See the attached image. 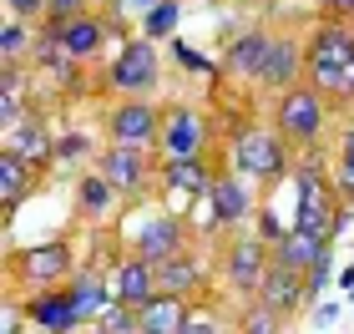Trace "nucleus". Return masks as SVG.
Instances as JSON below:
<instances>
[{
    "label": "nucleus",
    "instance_id": "a878e982",
    "mask_svg": "<svg viewBox=\"0 0 354 334\" xmlns=\"http://www.w3.org/2000/svg\"><path fill=\"white\" fill-rule=\"evenodd\" d=\"M26 46H36L30 26L21 21V15H6V26H0V56H6V61H21Z\"/></svg>",
    "mask_w": 354,
    "mask_h": 334
},
{
    "label": "nucleus",
    "instance_id": "a19ab883",
    "mask_svg": "<svg viewBox=\"0 0 354 334\" xmlns=\"http://www.w3.org/2000/svg\"><path fill=\"white\" fill-rule=\"evenodd\" d=\"M238 6H248V0H238Z\"/></svg>",
    "mask_w": 354,
    "mask_h": 334
},
{
    "label": "nucleus",
    "instance_id": "4be33fe9",
    "mask_svg": "<svg viewBox=\"0 0 354 334\" xmlns=\"http://www.w3.org/2000/svg\"><path fill=\"white\" fill-rule=\"evenodd\" d=\"M6 147H10V152H21L30 167H41V163H51V157H56L51 127H41V122H21V127H15V132L6 137Z\"/></svg>",
    "mask_w": 354,
    "mask_h": 334
},
{
    "label": "nucleus",
    "instance_id": "aec40b11",
    "mask_svg": "<svg viewBox=\"0 0 354 334\" xmlns=\"http://www.w3.org/2000/svg\"><path fill=\"white\" fill-rule=\"evenodd\" d=\"M268 46H273V36H268V30H243V36H238V41L228 46V56H223V71L248 76V82H259Z\"/></svg>",
    "mask_w": 354,
    "mask_h": 334
},
{
    "label": "nucleus",
    "instance_id": "ddd939ff",
    "mask_svg": "<svg viewBox=\"0 0 354 334\" xmlns=\"http://www.w3.org/2000/svg\"><path fill=\"white\" fill-rule=\"evenodd\" d=\"M299 76H304V46L294 36H273L268 46V56H263V71H259V86H273V91H288V86H299Z\"/></svg>",
    "mask_w": 354,
    "mask_h": 334
},
{
    "label": "nucleus",
    "instance_id": "6ab92c4d",
    "mask_svg": "<svg viewBox=\"0 0 354 334\" xmlns=\"http://www.w3.org/2000/svg\"><path fill=\"white\" fill-rule=\"evenodd\" d=\"M66 299H71V309H76V319H82V324H96L111 309V284L102 274H76Z\"/></svg>",
    "mask_w": 354,
    "mask_h": 334
},
{
    "label": "nucleus",
    "instance_id": "f257e3e1",
    "mask_svg": "<svg viewBox=\"0 0 354 334\" xmlns=\"http://www.w3.org/2000/svg\"><path fill=\"white\" fill-rule=\"evenodd\" d=\"M349 66H354V30H349V26L324 21L309 41H304V76H309V86L339 97Z\"/></svg>",
    "mask_w": 354,
    "mask_h": 334
},
{
    "label": "nucleus",
    "instance_id": "39448f33",
    "mask_svg": "<svg viewBox=\"0 0 354 334\" xmlns=\"http://www.w3.org/2000/svg\"><path fill=\"white\" fill-rule=\"evenodd\" d=\"M106 132H111V142H122V147H147V142L162 137V117H157V106H152V102L127 97L122 106H111Z\"/></svg>",
    "mask_w": 354,
    "mask_h": 334
},
{
    "label": "nucleus",
    "instance_id": "412c9836",
    "mask_svg": "<svg viewBox=\"0 0 354 334\" xmlns=\"http://www.w3.org/2000/svg\"><path fill=\"white\" fill-rule=\"evenodd\" d=\"M30 183H36V167L26 163L21 152H0V208H6V218L21 208V198L30 193Z\"/></svg>",
    "mask_w": 354,
    "mask_h": 334
},
{
    "label": "nucleus",
    "instance_id": "a211bd4d",
    "mask_svg": "<svg viewBox=\"0 0 354 334\" xmlns=\"http://www.w3.org/2000/svg\"><path fill=\"white\" fill-rule=\"evenodd\" d=\"M137 319H142V334H183L192 314H187L183 294H157L152 304L137 309Z\"/></svg>",
    "mask_w": 354,
    "mask_h": 334
},
{
    "label": "nucleus",
    "instance_id": "4468645a",
    "mask_svg": "<svg viewBox=\"0 0 354 334\" xmlns=\"http://www.w3.org/2000/svg\"><path fill=\"white\" fill-rule=\"evenodd\" d=\"M46 30H51V36L61 41V51L76 56V61H91L96 51H102V41H106V26L96 21V15H71V21H51Z\"/></svg>",
    "mask_w": 354,
    "mask_h": 334
},
{
    "label": "nucleus",
    "instance_id": "f3484780",
    "mask_svg": "<svg viewBox=\"0 0 354 334\" xmlns=\"http://www.w3.org/2000/svg\"><path fill=\"white\" fill-rule=\"evenodd\" d=\"M207 203H213V213H218L223 228H228V223H243V218L253 213V193H248V183L238 178V172H218Z\"/></svg>",
    "mask_w": 354,
    "mask_h": 334
},
{
    "label": "nucleus",
    "instance_id": "b1692460",
    "mask_svg": "<svg viewBox=\"0 0 354 334\" xmlns=\"http://www.w3.org/2000/svg\"><path fill=\"white\" fill-rule=\"evenodd\" d=\"M203 284V263L192 259V253H177V259H167V263H157V294H192Z\"/></svg>",
    "mask_w": 354,
    "mask_h": 334
},
{
    "label": "nucleus",
    "instance_id": "393cba45",
    "mask_svg": "<svg viewBox=\"0 0 354 334\" xmlns=\"http://www.w3.org/2000/svg\"><path fill=\"white\" fill-rule=\"evenodd\" d=\"M177 15H183V0H157V6L142 15V36L147 41H167L177 30Z\"/></svg>",
    "mask_w": 354,
    "mask_h": 334
},
{
    "label": "nucleus",
    "instance_id": "c756f323",
    "mask_svg": "<svg viewBox=\"0 0 354 334\" xmlns=\"http://www.w3.org/2000/svg\"><path fill=\"white\" fill-rule=\"evenodd\" d=\"M339 198H344V203L354 198V122H349V132H344V163H339Z\"/></svg>",
    "mask_w": 354,
    "mask_h": 334
},
{
    "label": "nucleus",
    "instance_id": "72a5a7b5",
    "mask_svg": "<svg viewBox=\"0 0 354 334\" xmlns=\"http://www.w3.org/2000/svg\"><path fill=\"white\" fill-rule=\"evenodd\" d=\"M6 15H21V21H36V15H46V0H6Z\"/></svg>",
    "mask_w": 354,
    "mask_h": 334
},
{
    "label": "nucleus",
    "instance_id": "5701e85b",
    "mask_svg": "<svg viewBox=\"0 0 354 334\" xmlns=\"http://www.w3.org/2000/svg\"><path fill=\"white\" fill-rule=\"evenodd\" d=\"M324 253H329L324 238H314V233H299V228H294V233H283V238H279V253H273V259L288 263V268H299V274H309V268L324 259Z\"/></svg>",
    "mask_w": 354,
    "mask_h": 334
},
{
    "label": "nucleus",
    "instance_id": "e433bc0d",
    "mask_svg": "<svg viewBox=\"0 0 354 334\" xmlns=\"http://www.w3.org/2000/svg\"><path fill=\"white\" fill-rule=\"evenodd\" d=\"M329 21H344V15H354V0H324Z\"/></svg>",
    "mask_w": 354,
    "mask_h": 334
},
{
    "label": "nucleus",
    "instance_id": "9b49d317",
    "mask_svg": "<svg viewBox=\"0 0 354 334\" xmlns=\"http://www.w3.org/2000/svg\"><path fill=\"white\" fill-rule=\"evenodd\" d=\"M26 319H30V329H36V334H71V329H82V319H76L66 289H41V294L26 304Z\"/></svg>",
    "mask_w": 354,
    "mask_h": 334
},
{
    "label": "nucleus",
    "instance_id": "bb28decb",
    "mask_svg": "<svg viewBox=\"0 0 354 334\" xmlns=\"http://www.w3.org/2000/svg\"><path fill=\"white\" fill-rule=\"evenodd\" d=\"M96 334H142V319H137V309H127L111 299V309L96 319Z\"/></svg>",
    "mask_w": 354,
    "mask_h": 334
},
{
    "label": "nucleus",
    "instance_id": "1a4fd4ad",
    "mask_svg": "<svg viewBox=\"0 0 354 334\" xmlns=\"http://www.w3.org/2000/svg\"><path fill=\"white\" fill-rule=\"evenodd\" d=\"M157 142H162L167 157H198L203 142H207V122L192 106H172L162 117V137H157Z\"/></svg>",
    "mask_w": 354,
    "mask_h": 334
},
{
    "label": "nucleus",
    "instance_id": "c9c22d12",
    "mask_svg": "<svg viewBox=\"0 0 354 334\" xmlns=\"http://www.w3.org/2000/svg\"><path fill=\"white\" fill-rule=\"evenodd\" d=\"M111 6H117V15H147L157 0H111Z\"/></svg>",
    "mask_w": 354,
    "mask_h": 334
},
{
    "label": "nucleus",
    "instance_id": "473e14b6",
    "mask_svg": "<svg viewBox=\"0 0 354 334\" xmlns=\"http://www.w3.org/2000/svg\"><path fill=\"white\" fill-rule=\"evenodd\" d=\"M82 6L86 0H46V15H51V21H71V15H86Z\"/></svg>",
    "mask_w": 354,
    "mask_h": 334
},
{
    "label": "nucleus",
    "instance_id": "0eeeda50",
    "mask_svg": "<svg viewBox=\"0 0 354 334\" xmlns=\"http://www.w3.org/2000/svg\"><path fill=\"white\" fill-rule=\"evenodd\" d=\"M111 284V299L127 309H142V304H152L157 299V263H147L142 253H127V259L106 274Z\"/></svg>",
    "mask_w": 354,
    "mask_h": 334
},
{
    "label": "nucleus",
    "instance_id": "9d476101",
    "mask_svg": "<svg viewBox=\"0 0 354 334\" xmlns=\"http://www.w3.org/2000/svg\"><path fill=\"white\" fill-rule=\"evenodd\" d=\"M304 299H309V294H304V274H299V268H288V263H279V259H273V263H268V274L259 279V304L279 309L283 319H288V314H294V309L304 304Z\"/></svg>",
    "mask_w": 354,
    "mask_h": 334
},
{
    "label": "nucleus",
    "instance_id": "7ed1b4c3",
    "mask_svg": "<svg viewBox=\"0 0 354 334\" xmlns=\"http://www.w3.org/2000/svg\"><path fill=\"white\" fill-rule=\"evenodd\" d=\"M324 122H329V106H324V91L319 86H288L279 91V111H273V127L299 142V147H314L324 137Z\"/></svg>",
    "mask_w": 354,
    "mask_h": 334
},
{
    "label": "nucleus",
    "instance_id": "ea45409f",
    "mask_svg": "<svg viewBox=\"0 0 354 334\" xmlns=\"http://www.w3.org/2000/svg\"><path fill=\"white\" fill-rule=\"evenodd\" d=\"M349 304H354V289H349Z\"/></svg>",
    "mask_w": 354,
    "mask_h": 334
},
{
    "label": "nucleus",
    "instance_id": "58836bf2",
    "mask_svg": "<svg viewBox=\"0 0 354 334\" xmlns=\"http://www.w3.org/2000/svg\"><path fill=\"white\" fill-rule=\"evenodd\" d=\"M0 334H26V329H21V319H15V309L6 314V329H0Z\"/></svg>",
    "mask_w": 354,
    "mask_h": 334
},
{
    "label": "nucleus",
    "instance_id": "f8f14e48",
    "mask_svg": "<svg viewBox=\"0 0 354 334\" xmlns=\"http://www.w3.org/2000/svg\"><path fill=\"white\" fill-rule=\"evenodd\" d=\"M15 274L30 279V284L66 279V274H71V243H36V248H21V253H15Z\"/></svg>",
    "mask_w": 354,
    "mask_h": 334
},
{
    "label": "nucleus",
    "instance_id": "2eb2a0df",
    "mask_svg": "<svg viewBox=\"0 0 354 334\" xmlns=\"http://www.w3.org/2000/svg\"><path fill=\"white\" fill-rule=\"evenodd\" d=\"M162 183L172 187V193H183V198H207L213 183H218V172L207 167L203 157H167L162 163Z\"/></svg>",
    "mask_w": 354,
    "mask_h": 334
},
{
    "label": "nucleus",
    "instance_id": "79ce46f5",
    "mask_svg": "<svg viewBox=\"0 0 354 334\" xmlns=\"http://www.w3.org/2000/svg\"><path fill=\"white\" fill-rule=\"evenodd\" d=\"M30 334H36V329H30Z\"/></svg>",
    "mask_w": 354,
    "mask_h": 334
},
{
    "label": "nucleus",
    "instance_id": "6e6552de",
    "mask_svg": "<svg viewBox=\"0 0 354 334\" xmlns=\"http://www.w3.org/2000/svg\"><path fill=\"white\" fill-rule=\"evenodd\" d=\"M96 172L117 187V198L147 187V157H142V147H122V142H111V147L102 152V163H96Z\"/></svg>",
    "mask_w": 354,
    "mask_h": 334
},
{
    "label": "nucleus",
    "instance_id": "dca6fc26",
    "mask_svg": "<svg viewBox=\"0 0 354 334\" xmlns=\"http://www.w3.org/2000/svg\"><path fill=\"white\" fill-rule=\"evenodd\" d=\"M268 243L263 238H243L233 253H228V279H233V289H248V294H259V279L268 274Z\"/></svg>",
    "mask_w": 354,
    "mask_h": 334
},
{
    "label": "nucleus",
    "instance_id": "f03ea898",
    "mask_svg": "<svg viewBox=\"0 0 354 334\" xmlns=\"http://www.w3.org/2000/svg\"><path fill=\"white\" fill-rule=\"evenodd\" d=\"M233 167L253 183L283 178L288 172V137L273 132V127H243V132L233 137Z\"/></svg>",
    "mask_w": 354,
    "mask_h": 334
},
{
    "label": "nucleus",
    "instance_id": "2f4dec72",
    "mask_svg": "<svg viewBox=\"0 0 354 334\" xmlns=\"http://www.w3.org/2000/svg\"><path fill=\"white\" fill-rule=\"evenodd\" d=\"M172 51H177V61H183L187 71H203V76H218V66L207 61L203 51H192V46H183V41H172Z\"/></svg>",
    "mask_w": 354,
    "mask_h": 334
},
{
    "label": "nucleus",
    "instance_id": "cd10ccee",
    "mask_svg": "<svg viewBox=\"0 0 354 334\" xmlns=\"http://www.w3.org/2000/svg\"><path fill=\"white\" fill-rule=\"evenodd\" d=\"M111 198H117V187H111L102 172H86V178H82V208H86V213L111 208Z\"/></svg>",
    "mask_w": 354,
    "mask_h": 334
},
{
    "label": "nucleus",
    "instance_id": "20e7f679",
    "mask_svg": "<svg viewBox=\"0 0 354 334\" xmlns=\"http://www.w3.org/2000/svg\"><path fill=\"white\" fill-rule=\"evenodd\" d=\"M106 82L117 86V91H127V97H137V91H147V86H157V46H152L147 36L127 41L122 51H117V61H111Z\"/></svg>",
    "mask_w": 354,
    "mask_h": 334
},
{
    "label": "nucleus",
    "instance_id": "f704fd0d",
    "mask_svg": "<svg viewBox=\"0 0 354 334\" xmlns=\"http://www.w3.org/2000/svg\"><path fill=\"white\" fill-rule=\"evenodd\" d=\"M82 152H86V137H82V132H76V137H61V142H56V157H82Z\"/></svg>",
    "mask_w": 354,
    "mask_h": 334
},
{
    "label": "nucleus",
    "instance_id": "7c9ffc66",
    "mask_svg": "<svg viewBox=\"0 0 354 334\" xmlns=\"http://www.w3.org/2000/svg\"><path fill=\"white\" fill-rule=\"evenodd\" d=\"M329 268H334V259L324 253V259H319V263L309 268V274H304V294H309V299H319V294L329 289Z\"/></svg>",
    "mask_w": 354,
    "mask_h": 334
},
{
    "label": "nucleus",
    "instance_id": "423d86ee",
    "mask_svg": "<svg viewBox=\"0 0 354 334\" xmlns=\"http://www.w3.org/2000/svg\"><path fill=\"white\" fill-rule=\"evenodd\" d=\"M132 253H142L147 263H167V259H177V253H187V223L177 213H152L137 228Z\"/></svg>",
    "mask_w": 354,
    "mask_h": 334
},
{
    "label": "nucleus",
    "instance_id": "4c0bfd02",
    "mask_svg": "<svg viewBox=\"0 0 354 334\" xmlns=\"http://www.w3.org/2000/svg\"><path fill=\"white\" fill-rule=\"evenodd\" d=\"M183 334H218V324H213V319H187Z\"/></svg>",
    "mask_w": 354,
    "mask_h": 334
},
{
    "label": "nucleus",
    "instance_id": "c85d7f7f",
    "mask_svg": "<svg viewBox=\"0 0 354 334\" xmlns=\"http://www.w3.org/2000/svg\"><path fill=\"white\" fill-rule=\"evenodd\" d=\"M279 324H283V314L279 309H268V304H253L248 314H243V334H279Z\"/></svg>",
    "mask_w": 354,
    "mask_h": 334
}]
</instances>
